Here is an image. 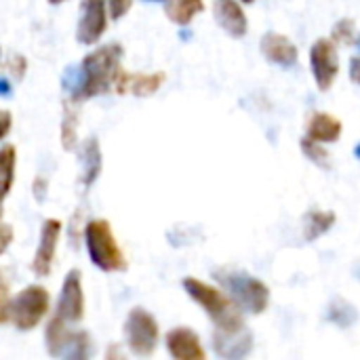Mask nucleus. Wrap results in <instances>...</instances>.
Wrapping results in <instances>:
<instances>
[{"mask_svg": "<svg viewBox=\"0 0 360 360\" xmlns=\"http://www.w3.org/2000/svg\"><path fill=\"white\" fill-rule=\"evenodd\" d=\"M167 350L177 360H205L207 356L200 338L188 327H177L167 333Z\"/></svg>", "mask_w": 360, "mask_h": 360, "instance_id": "14", "label": "nucleus"}, {"mask_svg": "<svg viewBox=\"0 0 360 360\" xmlns=\"http://www.w3.org/2000/svg\"><path fill=\"white\" fill-rule=\"evenodd\" d=\"M302 152H304L306 158L312 160L316 167H321V169H331V160H329V154H327V150L323 148V143L304 137V139H302Z\"/></svg>", "mask_w": 360, "mask_h": 360, "instance_id": "23", "label": "nucleus"}, {"mask_svg": "<svg viewBox=\"0 0 360 360\" xmlns=\"http://www.w3.org/2000/svg\"><path fill=\"white\" fill-rule=\"evenodd\" d=\"M0 57H2V51H0Z\"/></svg>", "mask_w": 360, "mask_h": 360, "instance_id": "35", "label": "nucleus"}, {"mask_svg": "<svg viewBox=\"0 0 360 360\" xmlns=\"http://www.w3.org/2000/svg\"><path fill=\"white\" fill-rule=\"evenodd\" d=\"M325 321L335 325L338 329H350L359 321V310L350 302H346L342 297H335L325 310Z\"/></svg>", "mask_w": 360, "mask_h": 360, "instance_id": "20", "label": "nucleus"}, {"mask_svg": "<svg viewBox=\"0 0 360 360\" xmlns=\"http://www.w3.org/2000/svg\"><path fill=\"white\" fill-rule=\"evenodd\" d=\"M213 13H215L219 27L226 34H230L232 38H243L247 34L249 23H247V15L238 0H215Z\"/></svg>", "mask_w": 360, "mask_h": 360, "instance_id": "16", "label": "nucleus"}, {"mask_svg": "<svg viewBox=\"0 0 360 360\" xmlns=\"http://www.w3.org/2000/svg\"><path fill=\"white\" fill-rule=\"evenodd\" d=\"M51 4H61V2H65V0H49Z\"/></svg>", "mask_w": 360, "mask_h": 360, "instance_id": "33", "label": "nucleus"}, {"mask_svg": "<svg viewBox=\"0 0 360 360\" xmlns=\"http://www.w3.org/2000/svg\"><path fill=\"white\" fill-rule=\"evenodd\" d=\"M350 80L354 84H360V55H354L350 59Z\"/></svg>", "mask_w": 360, "mask_h": 360, "instance_id": "29", "label": "nucleus"}, {"mask_svg": "<svg viewBox=\"0 0 360 360\" xmlns=\"http://www.w3.org/2000/svg\"><path fill=\"white\" fill-rule=\"evenodd\" d=\"M165 84V72H154V74H129L120 70L114 91L116 93H133L137 97H148L154 95L160 86Z\"/></svg>", "mask_w": 360, "mask_h": 360, "instance_id": "15", "label": "nucleus"}, {"mask_svg": "<svg viewBox=\"0 0 360 360\" xmlns=\"http://www.w3.org/2000/svg\"><path fill=\"white\" fill-rule=\"evenodd\" d=\"M13 243V228L6 224H0V255L11 247Z\"/></svg>", "mask_w": 360, "mask_h": 360, "instance_id": "27", "label": "nucleus"}, {"mask_svg": "<svg viewBox=\"0 0 360 360\" xmlns=\"http://www.w3.org/2000/svg\"><path fill=\"white\" fill-rule=\"evenodd\" d=\"M120 57H122V46L114 42L91 51L76 68V86L70 93L72 101L74 103L86 101L114 89L116 78L122 70Z\"/></svg>", "mask_w": 360, "mask_h": 360, "instance_id": "1", "label": "nucleus"}, {"mask_svg": "<svg viewBox=\"0 0 360 360\" xmlns=\"http://www.w3.org/2000/svg\"><path fill=\"white\" fill-rule=\"evenodd\" d=\"M11 127H13V116H11V112L0 110V141L11 133Z\"/></svg>", "mask_w": 360, "mask_h": 360, "instance_id": "28", "label": "nucleus"}, {"mask_svg": "<svg viewBox=\"0 0 360 360\" xmlns=\"http://www.w3.org/2000/svg\"><path fill=\"white\" fill-rule=\"evenodd\" d=\"M76 40L80 44H95L108 27V0H82Z\"/></svg>", "mask_w": 360, "mask_h": 360, "instance_id": "9", "label": "nucleus"}, {"mask_svg": "<svg viewBox=\"0 0 360 360\" xmlns=\"http://www.w3.org/2000/svg\"><path fill=\"white\" fill-rule=\"evenodd\" d=\"M338 215L333 211H321V209H312L304 215L302 228H304V240L306 243H314L321 236H325L333 226H335Z\"/></svg>", "mask_w": 360, "mask_h": 360, "instance_id": "18", "label": "nucleus"}, {"mask_svg": "<svg viewBox=\"0 0 360 360\" xmlns=\"http://www.w3.org/2000/svg\"><path fill=\"white\" fill-rule=\"evenodd\" d=\"M306 137L319 143H335L342 137V120L327 112H314L306 124Z\"/></svg>", "mask_w": 360, "mask_h": 360, "instance_id": "17", "label": "nucleus"}, {"mask_svg": "<svg viewBox=\"0 0 360 360\" xmlns=\"http://www.w3.org/2000/svg\"><path fill=\"white\" fill-rule=\"evenodd\" d=\"M59 236H61V221L59 219H46L42 224L40 243H38V249H36L34 259H32V270L36 276L44 278L51 274L55 253H57V245H59Z\"/></svg>", "mask_w": 360, "mask_h": 360, "instance_id": "11", "label": "nucleus"}, {"mask_svg": "<svg viewBox=\"0 0 360 360\" xmlns=\"http://www.w3.org/2000/svg\"><path fill=\"white\" fill-rule=\"evenodd\" d=\"M55 316H59L61 321H65L70 325H76L84 319V291H82V281H80L78 270L68 272V276L61 285Z\"/></svg>", "mask_w": 360, "mask_h": 360, "instance_id": "10", "label": "nucleus"}, {"mask_svg": "<svg viewBox=\"0 0 360 360\" xmlns=\"http://www.w3.org/2000/svg\"><path fill=\"white\" fill-rule=\"evenodd\" d=\"M184 291L188 293V297L192 302H196L205 314L211 319V323L215 325L217 331H238L245 325L243 319V310L230 300V295H226L224 291L198 281V278H184Z\"/></svg>", "mask_w": 360, "mask_h": 360, "instance_id": "2", "label": "nucleus"}, {"mask_svg": "<svg viewBox=\"0 0 360 360\" xmlns=\"http://www.w3.org/2000/svg\"><path fill=\"white\" fill-rule=\"evenodd\" d=\"M51 297L40 285H30L11 300V323L19 331H32L49 314Z\"/></svg>", "mask_w": 360, "mask_h": 360, "instance_id": "6", "label": "nucleus"}, {"mask_svg": "<svg viewBox=\"0 0 360 360\" xmlns=\"http://www.w3.org/2000/svg\"><path fill=\"white\" fill-rule=\"evenodd\" d=\"M133 6V0H108V13L114 21L122 19Z\"/></svg>", "mask_w": 360, "mask_h": 360, "instance_id": "26", "label": "nucleus"}, {"mask_svg": "<svg viewBox=\"0 0 360 360\" xmlns=\"http://www.w3.org/2000/svg\"><path fill=\"white\" fill-rule=\"evenodd\" d=\"M213 350L228 360L245 359L253 350V335L247 327L238 331H213Z\"/></svg>", "mask_w": 360, "mask_h": 360, "instance_id": "13", "label": "nucleus"}, {"mask_svg": "<svg viewBox=\"0 0 360 360\" xmlns=\"http://www.w3.org/2000/svg\"><path fill=\"white\" fill-rule=\"evenodd\" d=\"M15 165H17V152L13 146L0 148V202L8 196L13 184H15Z\"/></svg>", "mask_w": 360, "mask_h": 360, "instance_id": "22", "label": "nucleus"}, {"mask_svg": "<svg viewBox=\"0 0 360 360\" xmlns=\"http://www.w3.org/2000/svg\"><path fill=\"white\" fill-rule=\"evenodd\" d=\"M84 243L89 259L95 268L103 272H122L127 270V259L118 240L114 238L112 226L105 219H91L84 228Z\"/></svg>", "mask_w": 360, "mask_h": 360, "instance_id": "4", "label": "nucleus"}, {"mask_svg": "<svg viewBox=\"0 0 360 360\" xmlns=\"http://www.w3.org/2000/svg\"><path fill=\"white\" fill-rule=\"evenodd\" d=\"M354 156H356V158H359V160H360V143H359V146H356V148H354Z\"/></svg>", "mask_w": 360, "mask_h": 360, "instance_id": "32", "label": "nucleus"}, {"mask_svg": "<svg viewBox=\"0 0 360 360\" xmlns=\"http://www.w3.org/2000/svg\"><path fill=\"white\" fill-rule=\"evenodd\" d=\"M11 291H8V283L0 270V325L11 321Z\"/></svg>", "mask_w": 360, "mask_h": 360, "instance_id": "25", "label": "nucleus"}, {"mask_svg": "<svg viewBox=\"0 0 360 360\" xmlns=\"http://www.w3.org/2000/svg\"><path fill=\"white\" fill-rule=\"evenodd\" d=\"M333 42H342V44H354L356 42V32H354V23L350 19H340L333 27Z\"/></svg>", "mask_w": 360, "mask_h": 360, "instance_id": "24", "label": "nucleus"}, {"mask_svg": "<svg viewBox=\"0 0 360 360\" xmlns=\"http://www.w3.org/2000/svg\"><path fill=\"white\" fill-rule=\"evenodd\" d=\"M310 70L319 91H329L340 74V55L338 46L329 38H319L310 49Z\"/></svg>", "mask_w": 360, "mask_h": 360, "instance_id": "8", "label": "nucleus"}, {"mask_svg": "<svg viewBox=\"0 0 360 360\" xmlns=\"http://www.w3.org/2000/svg\"><path fill=\"white\" fill-rule=\"evenodd\" d=\"M243 2H247V4H251V2H255V0H243Z\"/></svg>", "mask_w": 360, "mask_h": 360, "instance_id": "34", "label": "nucleus"}, {"mask_svg": "<svg viewBox=\"0 0 360 360\" xmlns=\"http://www.w3.org/2000/svg\"><path fill=\"white\" fill-rule=\"evenodd\" d=\"M124 340L133 354L150 356L158 344V323L143 308H133L124 321Z\"/></svg>", "mask_w": 360, "mask_h": 360, "instance_id": "7", "label": "nucleus"}, {"mask_svg": "<svg viewBox=\"0 0 360 360\" xmlns=\"http://www.w3.org/2000/svg\"><path fill=\"white\" fill-rule=\"evenodd\" d=\"M259 49H262V55L266 57V61H270V63H274L278 68L289 70V68L297 65L300 51L291 42V38L285 36V34H278V32L264 34V38L259 42Z\"/></svg>", "mask_w": 360, "mask_h": 360, "instance_id": "12", "label": "nucleus"}, {"mask_svg": "<svg viewBox=\"0 0 360 360\" xmlns=\"http://www.w3.org/2000/svg\"><path fill=\"white\" fill-rule=\"evenodd\" d=\"M354 276H356V281L360 283V262L356 264V268H354Z\"/></svg>", "mask_w": 360, "mask_h": 360, "instance_id": "31", "label": "nucleus"}, {"mask_svg": "<svg viewBox=\"0 0 360 360\" xmlns=\"http://www.w3.org/2000/svg\"><path fill=\"white\" fill-rule=\"evenodd\" d=\"M215 281L224 287V291L230 295V300L245 312V314H262L268 310L270 304V289L264 281L238 272V270H228L219 268L213 272Z\"/></svg>", "mask_w": 360, "mask_h": 360, "instance_id": "3", "label": "nucleus"}, {"mask_svg": "<svg viewBox=\"0 0 360 360\" xmlns=\"http://www.w3.org/2000/svg\"><path fill=\"white\" fill-rule=\"evenodd\" d=\"M154 2H162L165 15L175 25H188L198 13L205 11V0H154Z\"/></svg>", "mask_w": 360, "mask_h": 360, "instance_id": "19", "label": "nucleus"}, {"mask_svg": "<svg viewBox=\"0 0 360 360\" xmlns=\"http://www.w3.org/2000/svg\"><path fill=\"white\" fill-rule=\"evenodd\" d=\"M46 352L55 359H78L84 360L93 354V342L86 331L72 329L70 323L53 316L44 329Z\"/></svg>", "mask_w": 360, "mask_h": 360, "instance_id": "5", "label": "nucleus"}, {"mask_svg": "<svg viewBox=\"0 0 360 360\" xmlns=\"http://www.w3.org/2000/svg\"><path fill=\"white\" fill-rule=\"evenodd\" d=\"M82 165H84L82 184H84V188H89L101 173V150L97 146V139H93V137L82 148Z\"/></svg>", "mask_w": 360, "mask_h": 360, "instance_id": "21", "label": "nucleus"}, {"mask_svg": "<svg viewBox=\"0 0 360 360\" xmlns=\"http://www.w3.org/2000/svg\"><path fill=\"white\" fill-rule=\"evenodd\" d=\"M11 91V82L6 78H0V95H8Z\"/></svg>", "mask_w": 360, "mask_h": 360, "instance_id": "30", "label": "nucleus"}]
</instances>
